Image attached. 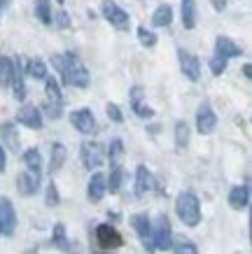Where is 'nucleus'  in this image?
Wrapping results in <instances>:
<instances>
[{
    "instance_id": "11",
    "label": "nucleus",
    "mask_w": 252,
    "mask_h": 254,
    "mask_svg": "<svg viewBox=\"0 0 252 254\" xmlns=\"http://www.w3.org/2000/svg\"><path fill=\"white\" fill-rule=\"evenodd\" d=\"M177 63H180V72H182L189 82H199L201 79V61L191 54V52L177 47Z\"/></svg>"
},
{
    "instance_id": "36",
    "label": "nucleus",
    "mask_w": 252,
    "mask_h": 254,
    "mask_svg": "<svg viewBox=\"0 0 252 254\" xmlns=\"http://www.w3.org/2000/svg\"><path fill=\"white\" fill-rule=\"evenodd\" d=\"M45 203L49 205V208H56V205L61 203V193H59V187H56L54 180L45 187Z\"/></svg>"
},
{
    "instance_id": "13",
    "label": "nucleus",
    "mask_w": 252,
    "mask_h": 254,
    "mask_svg": "<svg viewBox=\"0 0 252 254\" xmlns=\"http://www.w3.org/2000/svg\"><path fill=\"white\" fill-rule=\"evenodd\" d=\"M215 128H217V115H215L213 105L208 100H203L196 110V131L201 135H210Z\"/></svg>"
},
{
    "instance_id": "26",
    "label": "nucleus",
    "mask_w": 252,
    "mask_h": 254,
    "mask_svg": "<svg viewBox=\"0 0 252 254\" xmlns=\"http://www.w3.org/2000/svg\"><path fill=\"white\" fill-rule=\"evenodd\" d=\"M173 23V7L168 5V2H161V5H157L152 12V26H157V28H166V26H170Z\"/></svg>"
},
{
    "instance_id": "3",
    "label": "nucleus",
    "mask_w": 252,
    "mask_h": 254,
    "mask_svg": "<svg viewBox=\"0 0 252 254\" xmlns=\"http://www.w3.org/2000/svg\"><path fill=\"white\" fill-rule=\"evenodd\" d=\"M45 103H42V108L40 110H45L42 115H47L49 119H61L63 117V103H66V98H63V93H61V82L54 77V75H47L45 79Z\"/></svg>"
},
{
    "instance_id": "14",
    "label": "nucleus",
    "mask_w": 252,
    "mask_h": 254,
    "mask_svg": "<svg viewBox=\"0 0 252 254\" xmlns=\"http://www.w3.org/2000/svg\"><path fill=\"white\" fill-rule=\"evenodd\" d=\"M129 224L133 229V233L140 238L143 247L150 252V236H152V219H150V215L147 212H136V215L129 217Z\"/></svg>"
},
{
    "instance_id": "16",
    "label": "nucleus",
    "mask_w": 252,
    "mask_h": 254,
    "mask_svg": "<svg viewBox=\"0 0 252 254\" xmlns=\"http://www.w3.org/2000/svg\"><path fill=\"white\" fill-rule=\"evenodd\" d=\"M9 89H12V96H14V100H19V103H23L26 100V72H23V63L21 59L16 56L14 59V75H12V84H9Z\"/></svg>"
},
{
    "instance_id": "5",
    "label": "nucleus",
    "mask_w": 252,
    "mask_h": 254,
    "mask_svg": "<svg viewBox=\"0 0 252 254\" xmlns=\"http://www.w3.org/2000/svg\"><path fill=\"white\" fill-rule=\"evenodd\" d=\"M100 14H103V19H105L112 28H117V31H131V16L126 9H122L117 2H112V0H105L103 5H100Z\"/></svg>"
},
{
    "instance_id": "39",
    "label": "nucleus",
    "mask_w": 252,
    "mask_h": 254,
    "mask_svg": "<svg viewBox=\"0 0 252 254\" xmlns=\"http://www.w3.org/2000/svg\"><path fill=\"white\" fill-rule=\"evenodd\" d=\"M7 170V149L0 145V173H5Z\"/></svg>"
},
{
    "instance_id": "19",
    "label": "nucleus",
    "mask_w": 252,
    "mask_h": 254,
    "mask_svg": "<svg viewBox=\"0 0 252 254\" xmlns=\"http://www.w3.org/2000/svg\"><path fill=\"white\" fill-rule=\"evenodd\" d=\"M154 187H157V182H154V175L147 170V166H138L136 168V196L140 198V196L154 191Z\"/></svg>"
},
{
    "instance_id": "31",
    "label": "nucleus",
    "mask_w": 252,
    "mask_h": 254,
    "mask_svg": "<svg viewBox=\"0 0 252 254\" xmlns=\"http://www.w3.org/2000/svg\"><path fill=\"white\" fill-rule=\"evenodd\" d=\"M122 182H124V168L117 163V166H112V170H110V177H105L107 191H110V193H119Z\"/></svg>"
},
{
    "instance_id": "40",
    "label": "nucleus",
    "mask_w": 252,
    "mask_h": 254,
    "mask_svg": "<svg viewBox=\"0 0 252 254\" xmlns=\"http://www.w3.org/2000/svg\"><path fill=\"white\" fill-rule=\"evenodd\" d=\"M213 7L217 9V12H224V9H227V0H213Z\"/></svg>"
},
{
    "instance_id": "4",
    "label": "nucleus",
    "mask_w": 252,
    "mask_h": 254,
    "mask_svg": "<svg viewBox=\"0 0 252 254\" xmlns=\"http://www.w3.org/2000/svg\"><path fill=\"white\" fill-rule=\"evenodd\" d=\"M170 240H173V226H170V219L166 215H159L157 222L152 224V236H150V252H161V250H168L170 247Z\"/></svg>"
},
{
    "instance_id": "27",
    "label": "nucleus",
    "mask_w": 252,
    "mask_h": 254,
    "mask_svg": "<svg viewBox=\"0 0 252 254\" xmlns=\"http://www.w3.org/2000/svg\"><path fill=\"white\" fill-rule=\"evenodd\" d=\"M23 72H26V77L35 79V82H42V79L49 75V72H47V63L40 61V59H31V61L23 63Z\"/></svg>"
},
{
    "instance_id": "34",
    "label": "nucleus",
    "mask_w": 252,
    "mask_h": 254,
    "mask_svg": "<svg viewBox=\"0 0 252 254\" xmlns=\"http://www.w3.org/2000/svg\"><path fill=\"white\" fill-rule=\"evenodd\" d=\"M208 68H210V72H213L215 77H222V75L227 72V68H229V59H224V56H220V54H215V56H210Z\"/></svg>"
},
{
    "instance_id": "41",
    "label": "nucleus",
    "mask_w": 252,
    "mask_h": 254,
    "mask_svg": "<svg viewBox=\"0 0 252 254\" xmlns=\"http://www.w3.org/2000/svg\"><path fill=\"white\" fill-rule=\"evenodd\" d=\"M243 77L245 79L252 77V65H250V63H245V65H243Z\"/></svg>"
},
{
    "instance_id": "20",
    "label": "nucleus",
    "mask_w": 252,
    "mask_h": 254,
    "mask_svg": "<svg viewBox=\"0 0 252 254\" xmlns=\"http://www.w3.org/2000/svg\"><path fill=\"white\" fill-rule=\"evenodd\" d=\"M229 208L231 210H245L250 205V187L248 185H236L229 191Z\"/></svg>"
},
{
    "instance_id": "21",
    "label": "nucleus",
    "mask_w": 252,
    "mask_h": 254,
    "mask_svg": "<svg viewBox=\"0 0 252 254\" xmlns=\"http://www.w3.org/2000/svg\"><path fill=\"white\" fill-rule=\"evenodd\" d=\"M0 138H2V147L12 149L16 154L19 149V133H16V122H2L0 124Z\"/></svg>"
},
{
    "instance_id": "29",
    "label": "nucleus",
    "mask_w": 252,
    "mask_h": 254,
    "mask_svg": "<svg viewBox=\"0 0 252 254\" xmlns=\"http://www.w3.org/2000/svg\"><path fill=\"white\" fill-rule=\"evenodd\" d=\"M33 12H35V19H38L42 26H52V2L49 0H35L33 5Z\"/></svg>"
},
{
    "instance_id": "17",
    "label": "nucleus",
    "mask_w": 252,
    "mask_h": 254,
    "mask_svg": "<svg viewBox=\"0 0 252 254\" xmlns=\"http://www.w3.org/2000/svg\"><path fill=\"white\" fill-rule=\"evenodd\" d=\"M105 193H107L105 175L98 173V170H93L91 177H89V182H86V198L93 200V203H98V200H103Z\"/></svg>"
},
{
    "instance_id": "1",
    "label": "nucleus",
    "mask_w": 252,
    "mask_h": 254,
    "mask_svg": "<svg viewBox=\"0 0 252 254\" xmlns=\"http://www.w3.org/2000/svg\"><path fill=\"white\" fill-rule=\"evenodd\" d=\"M52 68L59 72L61 84L70 86V89H86L91 84V72L86 70L82 59L73 52H63V54H54L49 59Z\"/></svg>"
},
{
    "instance_id": "8",
    "label": "nucleus",
    "mask_w": 252,
    "mask_h": 254,
    "mask_svg": "<svg viewBox=\"0 0 252 254\" xmlns=\"http://www.w3.org/2000/svg\"><path fill=\"white\" fill-rule=\"evenodd\" d=\"M16 124L31 128V131H42V126H45V115H42V110H40L35 103H23L21 110L16 112Z\"/></svg>"
},
{
    "instance_id": "35",
    "label": "nucleus",
    "mask_w": 252,
    "mask_h": 254,
    "mask_svg": "<svg viewBox=\"0 0 252 254\" xmlns=\"http://www.w3.org/2000/svg\"><path fill=\"white\" fill-rule=\"evenodd\" d=\"M168 250H173V252H189V254L199 252V247L194 245L189 238H175V236L170 240V247H168Z\"/></svg>"
},
{
    "instance_id": "42",
    "label": "nucleus",
    "mask_w": 252,
    "mask_h": 254,
    "mask_svg": "<svg viewBox=\"0 0 252 254\" xmlns=\"http://www.w3.org/2000/svg\"><path fill=\"white\" fill-rule=\"evenodd\" d=\"M7 5H9V0H0V14L5 12V7H7Z\"/></svg>"
},
{
    "instance_id": "32",
    "label": "nucleus",
    "mask_w": 252,
    "mask_h": 254,
    "mask_svg": "<svg viewBox=\"0 0 252 254\" xmlns=\"http://www.w3.org/2000/svg\"><path fill=\"white\" fill-rule=\"evenodd\" d=\"M136 35H138V42L145 47V49H152V47H157V42H159L157 33L150 31L147 26H138V28H136Z\"/></svg>"
},
{
    "instance_id": "37",
    "label": "nucleus",
    "mask_w": 252,
    "mask_h": 254,
    "mask_svg": "<svg viewBox=\"0 0 252 254\" xmlns=\"http://www.w3.org/2000/svg\"><path fill=\"white\" fill-rule=\"evenodd\" d=\"M105 115L110 122H115V124H124V115H122V108L117 105V103H107L105 105Z\"/></svg>"
},
{
    "instance_id": "18",
    "label": "nucleus",
    "mask_w": 252,
    "mask_h": 254,
    "mask_svg": "<svg viewBox=\"0 0 252 254\" xmlns=\"http://www.w3.org/2000/svg\"><path fill=\"white\" fill-rule=\"evenodd\" d=\"M215 54L224 56V59H241L243 56V49L229 38V35H217L215 38Z\"/></svg>"
},
{
    "instance_id": "30",
    "label": "nucleus",
    "mask_w": 252,
    "mask_h": 254,
    "mask_svg": "<svg viewBox=\"0 0 252 254\" xmlns=\"http://www.w3.org/2000/svg\"><path fill=\"white\" fill-rule=\"evenodd\" d=\"M173 135H175V147L177 149H187V145H189V138H191V128L187 122H180L175 124V131H173Z\"/></svg>"
},
{
    "instance_id": "38",
    "label": "nucleus",
    "mask_w": 252,
    "mask_h": 254,
    "mask_svg": "<svg viewBox=\"0 0 252 254\" xmlns=\"http://www.w3.org/2000/svg\"><path fill=\"white\" fill-rule=\"evenodd\" d=\"M52 26H56V28H70V16L68 12H56V14H52Z\"/></svg>"
},
{
    "instance_id": "33",
    "label": "nucleus",
    "mask_w": 252,
    "mask_h": 254,
    "mask_svg": "<svg viewBox=\"0 0 252 254\" xmlns=\"http://www.w3.org/2000/svg\"><path fill=\"white\" fill-rule=\"evenodd\" d=\"M105 156L110 159V163H112V166H117V163H119V159L124 156V140L122 138H112V140H110Z\"/></svg>"
},
{
    "instance_id": "2",
    "label": "nucleus",
    "mask_w": 252,
    "mask_h": 254,
    "mask_svg": "<svg viewBox=\"0 0 252 254\" xmlns=\"http://www.w3.org/2000/svg\"><path fill=\"white\" fill-rule=\"evenodd\" d=\"M175 215L177 219L184 224V226H199L201 224V200L194 191H180L175 196Z\"/></svg>"
},
{
    "instance_id": "22",
    "label": "nucleus",
    "mask_w": 252,
    "mask_h": 254,
    "mask_svg": "<svg viewBox=\"0 0 252 254\" xmlns=\"http://www.w3.org/2000/svg\"><path fill=\"white\" fill-rule=\"evenodd\" d=\"M66 159H68V149H66V145H63V142H54L52 152H49V168H47L49 170V175H56V173L63 168Z\"/></svg>"
},
{
    "instance_id": "7",
    "label": "nucleus",
    "mask_w": 252,
    "mask_h": 254,
    "mask_svg": "<svg viewBox=\"0 0 252 254\" xmlns=\"http://www.w3.org/2000/svg\"><path fill=\"white\" fill-rule=\"evenodd\" d=\"M93 236H96V243H98L100 250H119L124 245L122 233L117 231L115 224H96L93 229Z\"/></svg>"
},
{
    "instance_id": "23",
    "label": "nucleus",
    "mask_w": 252,
    "mask_h": 254,
    "mask_svg": "<svg viewBox=\"0 0 252 254\" xmlns=\"http://www.w3.org/2000/svg\"><path fill=\"white\" fill-rule=\"evenodd\" d=\"M52 245L59 247L61 252H73V250H75V245H73V243H70V238H68V231H66V224H63V222L54 224V229H52Z\"/></svg>"
},
{
    "instance_id": "10",
    "label": "nucleus",
    "mask_w": 252,
    "mask_h": 254,
    "mask_svg": "<svg viewBox=\"0 0 252 254\" xmlns=\"http://www.w3.org/2000/svg\"><path fill=\"white\" fill-rule=\"evenodd\" d=\"M70 124L75 126V131H80L82 135H93L98 133V122L89 108H80L70 112Z\"/></svg>"
},
{
    "instance_id": "28",
    "label": "nucleus",
    "mask_w": 252,
    "mask_h": 254,
    "mask_svg": "<svg viewBox=\"0 0 252 254\" xmlns=\"http://www.w3.org/2000/svg\"><path fill=\"white\" fill-rule=\"evenodd\" d=\"M12 75H14V59L0 56V86H2V89H9Z\"/></svg>"
},
{
    "instance_id": "25",
    "label": "nucleus",
    "mask_w": 252,
    "mask_h": 254,
    "mask_svg": "<svg viewBox=\"0 0 252 254\" xmlns=\"http://www.w3.org/2000/svg\"><path fill=\"white\" fill-rule=\"evenodd\" d=\"M180 14H182V28L194 31L196 28V0H180Z\"/></svg>"
},
{
    "instance_id": "9",
    "label": "nucleus",
    "mask_w": 252,
    "mask_h": 254,
    "mask_svg": "<svg viewBox=\"0 0 252 254\" xmlns=\"http://www.w3.org/2000/svg\"><path fill=\"white\" fill-rule=\"evenodd\" d=\"M16 210L12 205V200L7 196H0V236H5V238H12L16 233Z\"/></svg>"
},
{
    "instance_id": "43",
    "label": "nucleus",
    "mask_w": 252,
    "mask_h": 254,
    "mask_svg": "<svg viewBox=\"0 0 252 254\" xmlns=\"http://www.w3.org/2000/svg\"><path fill=\"white\" fill-rule=\"evenodd\" d=\"M56 2H59V5H63V2H66V0H56Z\"/></svg>"
},
{
    "instance_id": "12",
    "label": "nucleus",
    "mask_w": 252,
    "mask_h": 254,
    "mask_svg": "<svg viewBox=\"0 0 252 254\" xmlns=\"http://www.w3.org/2000/svg\"><path fill=\"white\" fill-rule=\"evenodd\" d=\"M129 105H131V112L138 117V119H152L154 117V110L150 108L145 103V89L140 84H133L129 91Z\"/></svg>"
},
{
    "instance_id": "24",
    "label": "nucleus",
    "mask_w": 252,
    "mask_h": 254,
    "mask_svg": "<svg viewBox=\"0 0 252 254\" xmlns=\"http://www.w3.org/2000/svg\"><path fill=\"white\" fill-rule=\"evenodd\" d=\"M21 161H23V168L35 173V175H42V168H45V163H42V154H40L38 147H31V149H26L21 154Z\"/></svg>"
},
{
    "instance_id": "15",
    "label": "nucleus",
    "mask_w": 252,
    "mask_h": 254,
    "mask_svg": "<svg viewBox=\"0 0 252 254\" xmlns=\"http://www.w3.org/2000/svg\"><path fill=\"white\" fill-rule=\"evenodd\" d=\"M40 182H42V175H35L31 170H21L19 175H16V191L21 193V196H35L40 189Z\"/></svg>"
},
{
    "instance_id": "6",
    "label": "nucleus",
    "mask_w": 252,
    "mask_h": 254,
    "mask_svg": "<svg viewBox=\"0 0 252 254\" xmlns=\"http://www.w3.org/2000/svg\"><path fill=\"white\" fill-rule=\"evenodd\" d=\"M80 161L86 170H98L105 163V149L96 140H84L80 145Z\"/></svg>"
}]
</instances>
